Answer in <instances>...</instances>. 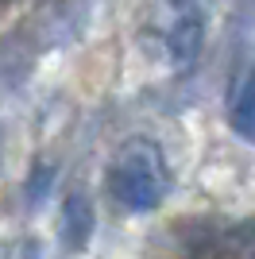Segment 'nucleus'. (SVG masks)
<instances>
[{
    "instance_id": "obj_1",
    "label": "nucleus",
    "mask_w": 255,
    "mask_h": 259,
    "mask_svg": "<svg viewBox=\"0 0 255 259\" xmlns=\"http://www.w3.org/2000/svg\"><path fill=\"white\" fill-rule=\"evenodd\" d=\"M112 194L124 209L147 213L162 197V162L151 143H128L120 162L112 166Z\"/></svg>"
},
{
    "instance_id": "obj_2",
    "label": "nucleus",
    "mask_w": 255,
    "mask_h": 259,
    "mask_svg": "<svg viewBox=\"0 0 255 259\" xmlns=\"http://www.w3.org/2000/svg\"><path fill=\"white\" fill-rule=\"evenodd\" d=\"M89 236H93V205H89V197L74 194L62 209V244L70 251H81Z\"/></svg>"
},
{
    "instance_id": "obj_3",
    "label": "nucleus",
    "mask_w": 255,
    "mask_h": 259,
    "mask_svg": "<svg viewBox=\"0 0 255 259\" xmlns=\"http://www.w3.org/2000/svg\"><path fill=\"white\" fill-rule=\"evenodd\" d=\"M201 39H205V23L197 20V16H182V20L174 23V31H170V51H174V58L186 66V62L197 58Z\"/></svg>"
},
{
    "instance_id": "obj_4",
    "label": "nucleus",
    "mask_w": 255,
    "mask_h": 259,
    "mask_svg": "<svg viewBox=\"0 0 255 259\" xmlns=\"http://www.w3.org/2000/svg\"><path fill=\"white\" fill-rule=\"evenodd\" d=\"M232 128L240 132L247 143H255V77L244 85V93H240V101H236V108H232Z\"/></svg>"
},
{
    "instance_id": "obj_5",
    "label": "nucleus",
    "mask_w": 255,
    "mask_h": 259,
    "mask_svg": "<svg viewBox=\"0 0 255 259\" xmlns=\"http://www.w3.org/2000/svg\"><path fill=\"white\" fill-rule=\"evenodd\" d=\"M4 259H42V248H39V240L23 236V240H16V244H12V251H8Z\"/></svg>"
}]
</instances>
